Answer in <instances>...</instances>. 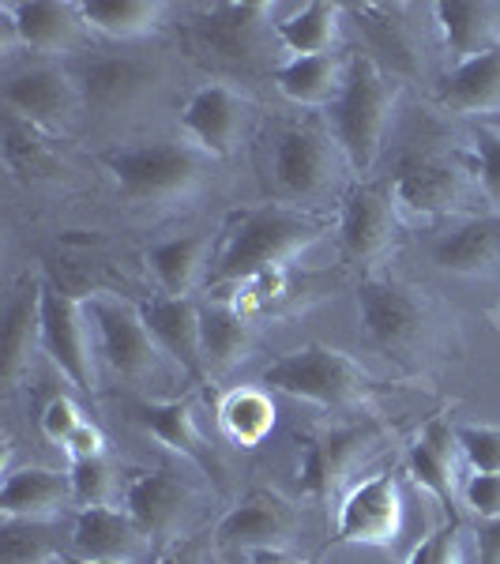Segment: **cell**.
<instances>
[{"mask_svg": "<svg viewBox=\"0 0 500 564\" xmlns=\"http://www.w3.org/2000/svg\"><path fill=\"white\" fill-rule=\"evenodd\" d=\"M327 230H331V223L324 215H313L297 204H263L257 212H244L230 226V238L215 257L211 286L249 282L263 271L290 268Z\"/></svg>", "mask_w": 500, "mask_h": 564, "instance_id": "6da1fadb", "label": "cell"}, {"mask_svg": "<svg viewBox=\"0 0 500 564\" xmlns=\"http://www.w3.org/2000/svg\"><path fill=\"white\" fill-rule=\"evenodd\" d=\"M358 316L366 327V339L384 358L403 369H425L441 358L444 321L436 305L414 286L395 279L369 275L358 286Z\"/></svg>", "mask_w": 500, "mask_h": 564, "instance_id": "7a4b0ae2", "label": "cell"}, {"mask_svg": "<svg viewBox=\"0 0 500 564\" xmlns=\"http://www.w3.org/2000/svg\"><path fill=\"white\" fill-rule=\"evenodd\" d=\"M117 193L132 207H174L193 199L207 177V154L177 140H132L98 154Z\"/></svg>", "mask_w": 500, "mask_h": 564, "instance_id": "3957f363", "label": "cell"}, {"mask_svg": "<svg viewBox=\"0 0 500 564\" xmlns=\"http://www.w3.org/2000/svg\"><path fill=\"white\" fill-rule=\"evenodd\" d=\"M399 87L377 61L366 53H354L347 65V84L335 106L327 109V124L339 143L343 159L354 174H369L377 166L380 151H384V135L395 113Z\"/></svg>", "mask_w": 500, "mask_h": 564, "instance_id": "277c9868", "label": "cell"}, {"mask_svg": "<svg viewBox=\"0 0 500 564\" xmlns=\"http://www.w3.org/2000/svg\"><path fill=\"white\" fill-rule=\"evenodd\" d=\"M263 384L271 391H283L290 399H305L313 406L327 411H354L366 406L369 395L377 391V380L369 377L350 354L331 350L324 343L283 354L263 369Z\"/></svg>", "mask_w": 500, "mask_h": 564, "instance_id": "5b68a950", "label": "cell"}, {"mask_svg": "<svg viewBox=\"0 0 500 564\" xmlns=\"http://www.w3.org/2000/svg\"><path fill=\"white\" fill-rule=\"evenodd\" d=\"M347 166L339 143L320 124H283L271 135V181L275 193L290 204L324 199L339 185V170Z\"/></svg>", "mask_w": 500, "mask_h": 564, "instance_id": "8992f818", "label": "cell"}, {"mask_svg": "<svg viewBox=\"0 0 500 564\" xmlns=\"http://www.w3.org/2000/svg\"><path fill=\"white\" fill-rule=\"evenodd\" d=\"M380 436L384 430L377 422L335 425V430L297 436V486H302V494L316 505L343 500L354 470L366 463L369 452H377Z\"/></svg>", "mask_w": 500, "mask_h": 564, "instance_id": "52a82bcc", "label": "cell"}, {"mask_svg": "<svg viewBox=\"0 0 500 564\" xmlns=\"http://www.w3.org/2000/svg\"><path fill=\"white\" fill-rule=\"evenodd\" d=\"M84 302H87L90 327H95V335H98V354L106 358V366L113 369L117 377L132 380V384H143V380L159 377L166 354L159 350L154 335L148 332L140 302L106 294V290L87 294Z\"/></svg>", "mask_w": 500, "mask_h": 564, "instance_id": "ba28073f", "label": "cell"}, {"mask_svg": "<svg viewBox=\"0 0 500 564\" xmlns=\"http://www.w3.org/2000/svg\"><path fill=\"white\" fill-rule=\"evenodd\" d=\"M8 106V117L31 124L45 135H65L84 113L79 84L57 65H31L4 79L0 87Z\"/></svg>", "mask_w": 500, "mask_h": 564, "instance_id": "9c48e42d", "label": "cell"}, {"mask_svg": "<svg viewBox=\"0 0 500 564\" xmlns=\"http://www.w3.org/2000/svg\"><path fill=\"white\" fill-rule=\"evenodd\" d=\"M42 350L79 391H98L95 343L84 297H72L57 286H42Z\"/></svg>", "mask_w": 500, "mask_h": 564, "instance_id": "30bf717a", "label": "cell"}, {"mask_svg": "<svg viewBox=\"0 0 500 564\" xmlns=\"http://www.w3.org/2000/svg\"><path fill=\"white\" fill-rule=\"evenodd\" d=\"M297 508L286 497L271 494V489H252L238 508L226 512V520L215 527V545L222 553H290L297 539Z\"/></svg>", "mask_w": 500, "mask_h": 564, "instance_id": "8fae6325", "label": "cell"}, {"mask_svg": "<svg viewBox=\"0 0 500 564\" xmlns=\"http://www.w3.org/2000/svg\"><path fill=\"white\" fill-rule=\"evenodd\" d=\"M8 42L42 57L76 53L87 42V20L79 0H8L0 4Z\"/></svg>", "mask_w": 500, "mask_h": 564, "instance_id": "7c38bea8", "label": "cell"}, {"mask_svg": "<svg viewBox=\"0 0 500 564\" xmlns=\"http://www.w3.org/2000/svg\"><path fill=\"white\" fill-rule=\"evenodd\" d=\"M403 531V489L392 470L347 489L335 516L339 545H392Z\"/></svg>", "mask_w": 500, "mask_h": 564, "instance_id": "4fadbf2b", "label": "cell"}, {"mask_svg": "<svg viewBox=\"0 0 500 564\" xmlns=\"http://www.w3.org/2000/svg\"><path fill=\"white\" fill-rule=\"evenodd\" d=\"M475 177L470 166L444 154H406L392 177L395 207L422 218L448 215L467 199V181Z\"/></svg>", "mask_w": 500, "mask_h": 564, "instance_id": "5bb4252c", "label": "cell"}, {"mask_svg": "<svg viewBox=\"0 0 500 564\" xmlns=\"http://www.w3.org/2000/svg\"><path fill=\"white\" fill-rule=\"evenodd\" d=\"M72 553L76 561H102V564H154L162 557L154 550L151 534L121 508H79L72 527Z\"/></svg>", "mask_w": 500, "mask_h": 564, "instance_id": "9a60e30c", "label": "cell"}, {"mask_svg": "<svg viewBox=\"0 0 500 564\" xmlns=\"http://www.w3.org/2000/svg\"><path fill=\"white\" fill-rule=\"evenodd\" d=\"M271 15H275V8L263 4V0H241V4L230 0V4L199 8L196 42L199 50L218 61L249 65V61L260 57L263 42H268Z\"/></svg>", "mask_w": 500, "mask_h": 564, "instance_id": "2e32d148", "label": "cell"}, {"mask_svg": "<svg viewBox=\"0 0 500 564\" xmlns=\"http://www.w3.org/2000/svg\"><path fill=\"white\" fill-rule=\"evenodd\" d=\"M354 15L361 42H366V57L377 61L392 79H411L425 72L422 45L411 23V8L403 4H354L347 8Z\"/></svg>", "mask_w": 500, "mask_h": 564, "instance_id": "e0dca14e", "label": "cell"}, {"mask_svg": "<svg viewBox=\"0 0 500 564\" xmlns=\"http://www.w3.org/2000/svg\"><path fill=\"white\" fill-rule=\"evenodd\" d=\"M159 84V72L143 57H129V53H106V57H90L79 68V95H84V109L98 117L129 113L151 95Z\"/></svg>", "mask_w": 500, "mask_h": 564, "instance_id": "ac0fdd59", "label": "cell"}, {"mask_svg": "<svg viewBox=\"0 0 500 564\" xmlns=\"http://www.w3.org/2000/svg\"><path fill=\"white\" fill-rule=\"evenodd\" d=\"M244 121H249V102L230 84H204L181 109V129L207 159H226L238 151Z\"/></svg>", "mask_w": 500, "mask_h": 564, "instance_id": "d6986e66", "label": "cell"}, {"mask_svg": "<svg viewBox=\"0 0 500 564\" xmlns=\"http://www.w3.org/2000/svg\"><path fill=\"white\" fill-rule=\"evenodd\" d=\"M193 508L196 494L174 470H148V475L132 478L129 489H124V512H132V520L151 534L159 553L162 545L177 539L181 527L193 516Z\"/></svg>", "mask_w": 500, "mask_h": 564, "instance_id": "ffe728a7", "label": "cell"}, {"mask_svg": "<svg viewBox=\"0 0 500 564\" xmlns=\"http://www.w3.org/2000/svg\"><path fill=\"white\" fill-rule=\"evenodd\" d=\"M339 241L354 263H377L395 245V196L384 185H354L339 212Z\"/></svg>", "mask_w": 500, "mask_h": 564, "instance_id": "44dd1931", "label": "cell"}, {"mask_svg": "<svg viewBox=\"0 0 500 564\" xmlns=\"http://www.w3.org/2000/svg\"><path fill=\"white\" fill-rule=\"evenodd\" d=\"M140 313L148 321V332L154 335L159 350L193 380H204V316L193 297H170L154 294L143 297Z\"/></svg>", "mask_w": 500, "mask_h": 564, "instance_id": "7402d4cb", "label": "cell"}, {"mask_svg": "<svg viewBox=\"0 0 500 564\" xmlns=\"http://www.w3.org/2000/svg\"><path fill=\"white\" fill-rule=\"evenodd\" d=\"M459 463H463V452H459L452 422L448 417H430L425 430L417 433V441L411 444L406 467H411V478L417 486L430 489V494L441 500L452 523H459V497H463Z\"/></svg>", "mask_w": 500, "mask_h": 564, "instance_id": "603a6c76", "label": "cell"}, {"mask_svg": "<svg viewBox=\"0 0 500 564\" xmlns=\"http://www.w3.org/2000/svg\"><path fill=\"white\" fill-rule=\"evenodd\" d=\"M436 34L452 68L486 57L500 45V4H475V0H441L433 4Z\"/></svg>", "mask_w": 500, "mask_h": 564, "instance_id": "cb8c5ba5", "label": "cell"}, {"mask_svg": "<svg viewBox=\"0 0 500 564\" xmlns=\"http://www.w3.org/2000/svg\"><path fill=\"white\" fill-rule=\"evenodd\" d=\"M433 263L452 275H497L500 271V212L478 215L467 223L452 226L441 241L433 245Z\"/></svg>", "mask_w": 500, "mask_h": 564, "instance_id": "d4e9b609", "label": "cell"}, {"mask_svg": "<svg viewBox=\"0 0 500 564\" xmlns=\"http://www.w3.org/2000/svg\"><path fill=\"white\" fill-rule=\"evenodd\" d=\"M140 422L159 436L162 444H170L174 452H181L188 463H196L207 478H215V486L222 489V463L211 452V444L204 441L196 422V406L193 399H166V403H140L135 406Z\"/></svg>", "mask_w": 500, "mask_h": 564, "instance_id": "484cf974", "label": "cell"}, {"mask_svg": "<svg viewBox=\"0 0 500 564\" xmlns=\"http://www.w3.org/2000/svg\"><path fill=\"white\" fill-rule=\"evenodd\" d=\"M42 286L45 282H26L12 297L4 316V339H0V380L15 388L31 372L34 350H42Z\"/></svg>", "mask_w": 500, "mask_h": 564, "instance_id": "4316f807", "label": "cell"}, {"mask_svg": "<svg viewBox=\"0 0 500 564\" xmlns=\"http://www.w3.org/2000/svg\"><path fill=\"white\" fill-rule=\"evenodd\" d=\"M72 500V481L50 467L8 470L0 489V516L4 520H53Z\"/></svg>", "mask_w": 500, "mask_h": 564, "instance_id": "83f0119b", "label": "cell"}, {"mask_svg": "<svg viewBox=\"0 0 500 564\" xmlns=\"http://www.w3.org/2000/svg\"><path fill=\"white\" fill-rule=\"evenodd\" d=\"M148 271L170 297H188L204 279H211V238L207 234H181L159 241L143 252Z\"/></svg>", "mask_w": 500, "mask_h": 564, "instance_id": "f1b7e54d", "label": "cell"}, {"mask_svg": "<svg viewBox=\"0 0 500 564\" xmlns=\"http://www.w3.org/2000/svg\"><path fill=\"white\" fill-rule=\"evenodd\" d=\"M204 316V369L207 377H222L233 366H241L252 354V324L230 297H215V302L199 305Z\"/></svg>", "mask_w": 500, "mask_h": 564, "instance_id": "f546056e", "label": "cell"}, {"mask_svg": "<svg viewBox=\"0 0 500 564\" xmlns=\"http://www.w3.org/2000/svg\"><path fill=\"white\" fill-rule=\"evenodd\" d=\"M436 102L463 117L500 113V45L486 57L452 68L436 87Z\"/></svg>", "mask_w": 500, "mask_h": 564, "instance_id": "4dcf8cb0", "label": "cell"}, {"mask_svg": "<svg viewBox=\"0 0 500 564\" xmlns=\"http://www.w3.org/2000/svg\"><path fill=\"white\" fill-rule=\"evenodd\" d=\"M347 65L339 53H320V57H290L286 65L275 68V84L279 90L297 106H324L331 109L335 98L343 95L347 84Z\"/></svg>", "mask_w": 500, "mask_h": 564, "instance_id": "1f68e13d", "label": "cell"}, {"mask_svg": "<svg viewBox=\"0 0 500 564\" xmlns=\"http://www.w3.org/2000/svg\"><path fill=\"white\" fill-rule=\"evenodd\" d=\"M90 34H102L109 42L148 39L166 20V4L159 0H79Z\"/></svg>", "mask_w": 500, "mask_h": 564, "instance_id": "d6a6232c", "label": "cell"}, {"mask_svg": "<svg viewBox=\"0 0 500 564\" xmlns=\"http://www.w3.org/2000/svg\"><path fill=\"white\" fill-rule=\"evenodd\" d=\"M343 4H327V0H313V4L297 8L294 15L275 23V42L283 45L290 57H320V53H335L343 26Z\"/></svg>", "mask_w": 500, "mask_h": 564, "instance_id": "836d02e7", "label": "cell"}, {"mask_svg": "<svg viewBox=\"0 0 500 564\" xmlns=\"http://www.w3.org/2000/svg\"><path fill=\"white\" fill-rule=\"evenodd\" d=\"M4 162L23 185H42V181H57L68 174L61 154L53 151L50 135L15 121V117H8L4 124Z\"/></svg>", "mask_w": 500, "mask_h": 564, "instance_id": "e575fe53", "label": "cell"}, {"mask_svg": "<svg viewBox=\"0 0 500 564\" xmlns=\"http://www.w3.org/2000/svg\"><path fill=\"white\" fill-rule=\"evenodd\" d=\"M218 425L238 448H257L275 425V406L257 388H233L218 406Z\"/></svg>", "mask_w": 500, "mask_h": 564, "instance_id": "d590c367", "label": "cell"}, {"mask_svg": "<svg viewBox=\"0 0 500 564\" xmlns=\"http://www.w3.org/2000/svg\"><path fill=\"white\" fill-rule=\"evenodd\" d=\"M50 520H4L0 527V564H50Z\"/></svg>", "mask_w": 500, "mask_h": 564, "instance_id": "8d00e7d4", "label": "cell"}, {"mask_svg": "<svg viewBox=\"0 0 500 564\" xmlns=\"http://www.w3.org/2000/svg\"><path fill=\"white\" fill-rule=\"evenodd\" d=\"M470 174H475L478 193L486 204L500 212V124L481 121L470 132Z\"/></svg>", "mask_w": 500, "mask_h": 564, "instance_id": "74e56055", "label": "cell"}, {"mask_svg": "<svg viewBox=\"0 0 500 564\" xmlns=\"http://www.w3.org/2000/svg\"><path fill=\"white\" fill-rule=\"evenodd\" d=\"M68 481H72V500H76L79 508H106V505H113L117 475H113V467H109L106 456L72 463V467H68Z\"/></svg>", "mask_w": 500, "mask_h": 564, "instance_id": "f35d334b", "label": "cell"}, {"mask_svg": "<svg viewBox=\"0 0 500 564\" xmlns=\"http://www.w3.org/2000/svg\"><path fill=\"white\" fill-rule=\"evenodd\" d=\"M456 441L470 475H500V425H456Z\"/></svg>", "mask_w": 500, "mask_h": 564, "instance_id": "ab89813d", "label": "cell"}, {"mask_svg": "<svg viewBox=\"0 0 500 564\" xmlns=\"http://www.w3.org/2000/svg\"><path fill=\"white\" fill-rule=\"evenodd\" d=\"M459 523H448L441 531H433L430 539H422L414 545V553L406 557V564H467L463 561V539H459Z\"/></svg>", "mask_w": 500, "mask_h": 564, "instance_id": "60d3db41", "label": "cell"}, {"mask_svg": "<svg viewBox=\"0 0 500 564\" xmlns=\"http://www.w3.org/2000/svg\"><path fill=\"white\" fill-rule=\"evenodd\" d=\"M39 422H42L45 441L65 444L68 436L87 422V417H84V411H79V403H72L68 395H57V399H50V403H45V411H42Z\"/></svg>", "mask_w": 500, "mask_h": 564, "instance_id": "b9f144b4", "label": "cell"}, {"mask_svg": "<svg viewBox=\"0 0 500 564\" xmlns=\"http://www.w3.org/2000/svg\"><path fill=\"white\" fill-rule=\"evenodd\" d=\"M463 505L481 520H500V475H470L463 481Z\"/></svg>", "mask_w": 500, "mask_h": 564, "instance_id": "7bdbcfd3", "label": "cell"}, {"mask_svg": "<svg viewBox=\"0 0 500 564\" xmlns=\"http://www.w3.org/2000/svg\"><path fill=\"white\" fill-rule=\"evenodd\" d=\"M65 456H68V463H84V459H98V456H106V436H102V430L98 425H90V422H84L79 425L76 433L68 436L65 444Z\"/></svg>", "mask_w": 500, "mask_h": 564, "instance_id": "ee69618b", "label": "cell"}, {"mask_svg": "<svg viewBox=\"0 0 500 564\" xmlns=\"http://www.w3.org/2000/svg\"><path fill=\"white\" fill-rule=\"evenodd\" d=\"M478 553L481 564H500V520H489L478 531Z\"/></svg>", "mask_w": 500, "mask_h": 564, "instance_id": "f6af8a7d", "label": "cell"}, {"mask_svg": "<svg viewBox=\"0 0 500 564\" xmlns=\"http://www.w3.org/2000/svg\"><path fill=\"white\" fill-rule=\"evenodd\" d=\"M249 564H313V561L294 557V553H257Z\"/></svg>", "mask_w": 500, "mask_h": 564, "instance_id": "bcb514c9", "label": "cell"}, {"mask_svg": "<svg viewBox=\"0 0 500 564\" xmlns=\"http://www.w3.org/2000/svg\"><path fill=\"white\" fill-rule=\"evenodd\" d=\"M154 564H193V545H185V550H174V553H162Z\"/></svg>", "mask_w": 500, "mask_h": 564, "instance_id": "7dc6e473", "label": "cell"}, {"mask_svg": "<svg viewBox=\"0 0 500 564\" xmlns=\"http://www.w3.org/2000/svg\"><path fill=\"white\" fill-rule=\"evenodd\" d=\"M72 564H102V561H72Z\"/></svg>", "mask_w": 500, "mask_h": 564, "instance_id": "c3c4849f", "label": "cell"}, {"mask_svg": "<svg viewBox=\"0 0 500 564\" xmlns=\"http://www.w3.org/2000/svg\"><path fill=\"white\" fill-rule=\"evenodd\" d=\"M204 564H226V561H215V557H211V561H204Z\"/></svg>", "mask_w": 500, "mask_h": 564, "instance_id": "681fc988", "label": "cell"}]
</instances>
